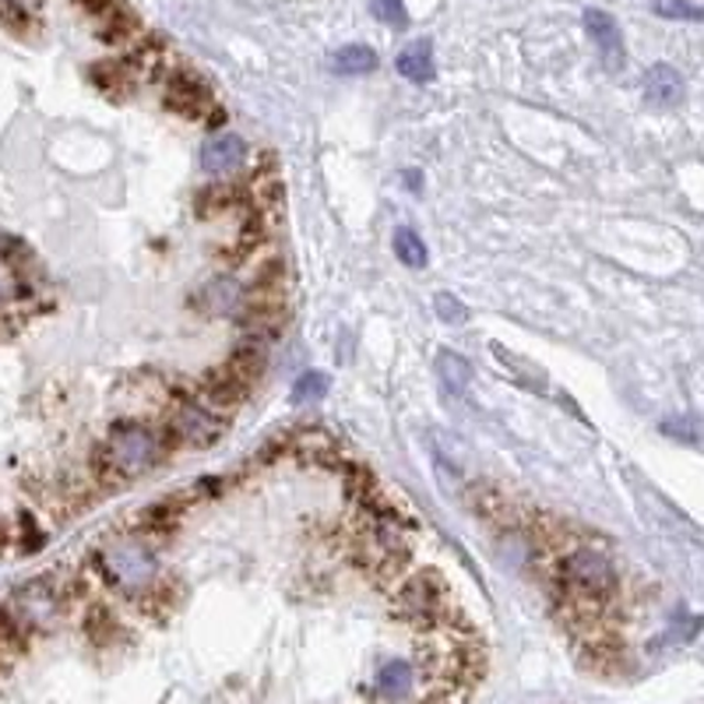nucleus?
Instances as JSON below:
<instances>
[{"mask_svg": "<svg viewBox=\"0 0 704 704\" xmlns=\"http://www.w3.org/2000/svg\"><path fill=\"white\" fill-rule=\"evenodd\" d=\"M433 310H438V317H441V321H447V325H462V321H468L465 304H458V299L451 296V293H438V296H433Z\"/></svg>", "mask_w": 704, "mask_h": 704, "instance_id": "33", "label": "nucleus"}, {"mask_svg": "<svg viewBox=\"0 0 704 704\" xmlns=\"http://www.w3.org/2000/svg\"><path fill=\"white\" fill-rule=\"evenodd\" d=\"M226 363H229L240 377H247L250 384H258V381L264 377V371H268L264 342H261V339H243V342L226 356Z\"/></svg>", "mask_w": 704, "mask_h": 704, "instance_id": "22", "label": "nucleus"}, {"mask_svg": "<svg viewBox=\"0 0 704 704\" xmlns=\"http://www.w3.org/2000/svg\"><path fill=\"white\" fill-rule=\"evenodd\" d=\"M81 627H86V638L95 645H110V641L121 638V624H116L113 610L103 606V602H92V606L86 610V620H81Z\"/></svg>", "mask_w": 704, "mask_h": 704, "instance_id": "25", "label": "nucleus"}, {"mask_svg": "<svg viewBox=\"0 0 704 704\" xmlns=\"http://www.w3.org/2000/svg\"><path fill=\"white\" fill-rule=\"evenodd\" d=\"M433 371H438L444 388L455 391V395H462L468 384H473V366H468L465 356H458V352H451V349L438 352V363H433Z\"/></svg>", "mask_w": 704, "mask_h": 704, "instance_id": "23", "label": "nucleus"}, {"mask_svg": "<svg viewBox=\"0 0 704 704\" xmlns=\"http://www.w3.org/2000/svg\"><path fill=\"white\" fill-rule=\"evenodd\" d=\"M331 67L339 75H371L377 67V54L371 46L363 43H352V46H342L339 54L331 57Z\"/></svg>", "mask_w": 704, "mask_h": 704, "instance_id": "26", "label": "nucleus"}, {"mask_svg": "<svg viewBox=\"0 0 704 704\" xmlns=\"http://www.w3.org/2000/svg\"><path fill=\"white\" fill-rule=\"evenodd\" d=\"M395 258L406 264V268H412V272L427 268V261H430L427 243L419 240V232H412V229H398L395 232Z\"/></svg>", "mask_w": 704, "mask_h": 704, "instance_id": "27", "label": "nucleus"}, {"mask_svg": "<svg viewBox=\"0 0 704 704\" xmlns=\"http://www.w3.org/2000/svg\"><path fill=\"white\" fill-rule=\"evenodd\" d=\"M395 616L412 624L416 631H441L458 610L451 606V589L438 571L406 575L391 589Z\"/></svg>", "mask_w": 704, "mask_h": 704, "instance_id": "2", "label": "nucleus"}, {"mask_svg": "<svg viewBox=\"0 0 704 704\" xmlns=\"http://www.w3.org/2000/svg\"><path fill=\"white\" fill-rule=\"evenodd\" d=\"M99 39H103L106 46L130 49L134 43L145 39V25H141L138 14L121 4V8H113L110 14H103V19H99Z\"/></svg>", "mask_w": 704, "mask_h": 704, "instance_id": "18", "label": "nucleus"}, {"mask_svg": "<svg viewBox=\"0 0 704 704\" xmlns=\"http://www.w3.org/2000/svg\"><path fill=\"white\" fill-rule=\"evenodd\" d=\"M374 14L391 29H406L409 25V11L401 0H374Z\"/></svg>", "mask_w": 704, "mask_h": 704, "instance_id": "32", "label": "nucleus"}, {"mask_svg": "<svg viewBox=\"0 0 704 704\" xmlns=\"http://www.w3.org/2000/svg\"><path fill=\"white\" fill-rule=\"evenodd\" d=\"M75 4H78L81 11H89L92 19H103V14H110L113 8H121L124 0H75Z\"/></svg>", "mask_w": 704, "mask_h": 704, "instance_id": "34", "label": "nucleus"}, {"mask_svg": "<svg viewBox=\"0 0 704 704\" xmlns=\"http://www.w3.org/2000/svg\"><path fill=\"white\" fill-rule=\"evenodd\" d=\"M395 71L406 81H412V86H427V81H433V75H438V64H433V46L427 39L409 43L395 57Z\"/></svg>", "mask_w": 704, "mask_h": 704, "instance_id": "20", "label": "nucleus"}, {"mask_svg": "<svg viewBox=\"0 0 704 704\" xmlns=\"http://www.w3.org/2000/svg\"><path fill=\"white\" fill-rule=\"evenodd\" d=\"M162 103L170 113L183 116V121H208V113L215 106L212 89L194 71H170L166 75Z\"/></svg>", "mask_w": 704, "mask_h": 704, "instance_id": "7", "label": "nucleus"}, {"mask_svg": "<svg viewBox=\"0 0 704 704\" xmlns=\"http://www.w3.org/2000/svg\"><path fill=\"white\" fill-rule=\"evenodd\" d=\"M250 191L232 188V183H208L194 194V215L197 219H219L229 212H250Z\"/></svg>", "mask_w": 704, "mask_h": 704, "instance_id": "14", "label": "nucleus"}, {"mask_svg": "<svg viewBox=\"0 0 704 704\" xmlns=\"http://www.w3.org/2000/svg\"><path fill=\"white\" fill-rule=\"evenodd\" d=\"M188 493H173V497H162L156 500V504H148L141 514H138V525H134V532H141V535H170L180 529L183 522V508H188Z\"/></svg>", "mask_w": 704, "mask_h": 704, "instance_id": "15", "label": "nucleus"}, {"mask_svg": "<svg viewBox=\"0 0 704 704\" xmlns=\"http://www.w3.org/2000/svg\"><path fill=\"white\" fill-rule=\"evenodd\" d=\"M43 543H46V535H43V529L36 525V518H32L29 511H22L19 514V529H14V549L19 553H36V549H43Z\"/></svg>", "mask_w": 704, "mask_h": 704, "instance_id": "29", "label": "nucleus"}, {"mask_svg": "<svg viewBox=\"0 0 704 704\" xmlns=\"http://www.w3.org/2000/svg\"><path fill=\"white\" fill-rule=\"evenodd\" d=\"M166 455H170V441L162 430L141 423V419H116L106 438L92 447L89 473L99 490L110 493L152 473Z\"/></svg>", "mask_w": 704, "mask_h": 704, "instance_id": "1", "label": "nucleus"}, {"mask_svg": "<svg viewBox=\"0 0 704 704\" xmlns=\"http://www.w3.org/2000/svg\"><path fill=\"white\" fill-rule=\"evenodd\" d=\"M243 299H247V289L240 286V282L232 275H219V279H212L205 289H201L197 307L205 314H212V317H226V314H240Z\"/></svg>", "mask_w": 704, "mask_h": 704, "instance_id": "17", "label": "nucleus"}, {"mask_svg": "<svg viewBox=\"0 0 704 704\" xmlns=\"http://www.w3.org/2000/svg\"><path fill=\"white\" fill-rule=\"evenodd\" d=\"M325 395H328V374H317V371H310V374L299 377V381L293 384V391H289L293 406H310V401L325 398Z\"/></svg>", "mask_w": 704, "mask_h": 704, "instance_id": "28", "label": "nucleus"}, {"mask_svg": "<svg viewBox=\"0 0 704 704\" xmlns=\"http://www.w3.org/2000/svg\"><path fill=\"white\" fill-rule=\"evenodd\" d=\"M412 683H416V669L409 662H388V666H381V673L374 680L377 686V694L381 697H388V701H401L409 691H412Z\"/></svg>", "mask_w": 704, "mask_h": 704, "instance_id": "24", "label": "nucleus"}, {"mask_svg": "<svg viewBox=\"0 0 704 704\" xmlns=\"http://www.w3.org/2000/svg\"><path fill=\"white\" fill-rule=\"evenodd\" d=\"M557 581L567 584L571 592L584 595V599H595V602H613L616 589H620V578H616V567L606 553H599L592 546H575L567 549L560 564H557Z\"/></svg>", "mask_w": 704, "mask_h": 704, "instance_id": "5", "label": "nucleus"}, {"mask_svg": "<svg viewBox=\"0 0 704 704\" xmlns=\"http://www.w3.org/2000/svg\"><path fill=\"white\" fill-rule=\"evenodd\" d=\"M293 458L307 468H328V473H342L349 462L339 438H331L328 430H317V427L293 430Z\"/></svg>", "mask_w": 704, "mask_h": 704, "instance_id": "10", "label": "nucleus"}, {"mask_svg": "<svg viewBox=\"0 0 704 704\" xmlns=\"http://www.w3.org/2000/svg\"><path fill=\"white\" fill-rule=\"evenodd\" d=\"M223 430H226V416L205 406V401L197 398V388L173 391V401L166 406V419H162V433H166V441H170V447L173 444L212 447L223 438Z\"/></svg>", "mask_w": 704, "mask_h": 704, "instance_id": "4", "label": "nucleus"}, {"mask_svg": "<svg viewBox=\"0 0 704 704\" xmlns=\"http://www.w3.org/2000/svg\"><path fill=\"white\" fill-rule=\"evenodd\" d=\"M584 32L592 36L602 67H606V71H620L627 60V49H624V36H620V25L613 22V14L595 11V8L584 11Z\"/></svg>", "mask_w": 704, "mask_h": 704, "instance_id": "12", "label": "nucleus"}, {"mask_svg": "<svg viewBox=\"0 0 704 704\" xmlns=\"http://www.w3.org/2000/svg\"><path fill=\"white\" fill-rule=\"evenodd\" d=\"M11 546H14V532H11L4 522H0V557H4V553H8Z\"/></svg>", "mask_w": 704, "mask_h": 704, "instance_id": "35", "label": "nucleus"}, {"mask_svg": "<svg viewBox=\"0 0 704 704\" xmlns=\"http://www.w3.org/2000/svg\"><path fill=\"white\" fill-rule=\"evenodd\" d=\"M89 81L106 99L121 103V99H127L134 92V86H138V75L130 71L127 60H99V64L89 67Z\"/></svg>", "mask_w": 704, "mask_h": 704, "instance_id": "16", "label": "nucleus"}, {"mask_svg": "<svg viewBox=\"0 0 704 704\" xmlns=\"http://www.w3.org/2000/svg\"><path fill=\"white\" fill-rule=\"evenodd\" d=\"M95 571L103 575L110 584H116V589H124L127 595L145 592L159 575L156 553H152V546H148V535L134 532V529L116 535L110 546H103L95 553Z\"/></svg>", "mask_w": 704, "mask_h": 704, "instance_id": "3", "label": "nucleus"}, {"mask_svg": "<svg viewBox=\"0 0 704 704\" xmlns=\"http://www.w3.org/2000/svg\"><path fill=\"white\" fill-rule=\"evenodd\" d=\"M465 500H468V508H473V514L479 518V522L493 525V529L518 532L525 522L522 511H518V504H514V497H508L504 490H497V486H490V482H473L465 490Z\"/></svg>", "mask_w": 704, "mask_h": 704, "instance_id": "11", "label": "nucleus"}, {"mask_svg": "<svg viewBox=\"0 0 704 704\" xmlns=\"http://www.w3.org/2000/svg\"><path fill=\"white\" fill-rule=\"evenodd\" d=\"M683 78L677 67H669V64H656V67H648V75H645V99L648 103H656V106H677L683 103Z\"/></svg>", "mask_w": 704, "mask_h": 704, "instance_id": "19", "label": "nucleus"}, {"mask_svg": "<svg viewBox=\"0 0 704 704\" xmlns=\"http://www.w3.org/2000/svg\"><path fill=\"white\" fill-rule=\"evenodd\" d=\"M11 613L22 620V624L36 634L43 627H49L54 620L67 610L64 599H60V589H57V578L54 575H43V578H32L29 584H22L19 592L11 595Z\"/></svg>", "mask_w": 704, "mask_h": 704, "instance_id": "6", "label": "nucleus"}, {"mask_svg": "<svg viewBox=\"0 0 704 704\" xmlns=\"http://www.w3.org/2000/svg\"><path fill=\"white\" fill-rule=\"evenodd\" d=\"M289 321V307L286 296L279 293H247L243 307H240V328L247 339H275V334L286 328Z\"/></svg>", "mask_w": 704, "mask_h": 704, "instance_id": "9", "label": "nucleus"}, {"mask_svg": "<svg viewBox=\"0 0 704 704\" xmlns=\"http://www.w3.org/2000/svg\"><path fill=\"white\" fill-rule=\"evenodd\" d=\"M247 159V141L240 134H215L205 145H201V170L208 177H226L232 170H240Z\"/></svg>", "mask_w": 704, "mask_h": 704, "instance_id": "13", "label": "nucleus"}, {"mask_svg": "<svg viewBox=\"0 0 704 704\" xmlns=\"http://www.w3.org/2000/svg\"><path fill=\"white\" fill-rule=\"evenodd\" d=\"M656 14H662V19H677V22H701L704 19V11L686 4V0H656Z\"/></svg>", "mask_w": 704, "mask_h": 704, "instance_id": "31", "label": "nucleus"}, {"mask_svg": "<svg viewBox=\"0 0 704 704\" xmlns=\"http://www.w3.org/2000/svg\"><path fill=\"white\" fill-rule=\"evenodd\" d=\"M339 476H342L345 497H349L356 508L374 504V500L381 497V482H377V476H374V468H366V465H360V462H345V468H342Z\"/></svg>", "mask_w": 704, "mask_h": 704, "instance_id": "21", "label": "nucleus"}, {"mask_svg": "<svg viewBox=\"0 0 704 704\" xmlns=\"http://www.w3.org/2000/svg\"><path fill=\"white\" fill-rule=\"evenodd\" d=\"M194 388H197V398L205 401V406H212L215 412L226 416V412L243 406V401L250 398V391H254V384H250L247 377H240L229 363H219V366H212L208 374H201V381L194 384Z\"/></svg>", "mask_w": 704, "mask_h": 704, "instance_id": "8", "label": "nucleus"}, {"mask_svg": "<svg viewBox=\"0 0 704 704\" xmlns=\"http://www.w3.org/2000/svg\"><path fill=\"white\" fill-rule=\"evenodd\" d=\"M0 25H4L11 36H29L32 14L22 0H0Z\"/></svg>", "mask_w": 704, "mask_h": 704, "instance_id": "30", "label": "nucleus"}]
</instances>
